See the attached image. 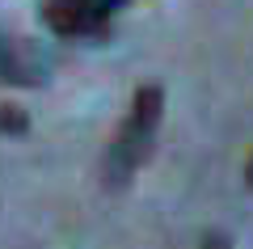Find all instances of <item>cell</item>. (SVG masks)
I'll list each match as a JSON object with an SVG mask.
<instances>
[{
	"instance_id": "1",
	"label": "cell",
	"mask_w": 253,
	"mask_h": 249,
	"mask_svg": "<svg viewBox=\"0 0 253 249\" xmlns=\"http://www.w3.org/2000/svg\"><path fill=\"white\" fill-rule=\"evenodd\" d=\"M161 114H165V89L161 85H139L135 98H131V118L118 127V135L106 148V160H101L106 186H126V182L135 178V169L152 152Z\"/></svg>"
},
{
	"instance_id": "2",
	"label": "cell",
	"mask_w": 253,
	"mask_h": 249,
	"mask_svg": "<svg viewBox=\"0 0 253 249\" xmlns=\"http://www.w3.org/2000/svg\"><path fill=\"white\" fill-rule=\"evenodd\" d=\"M126 4L131 0H46L42 21L59 38H101L114 21V13Z\"/></svg>"
},
{
	"instance_id": "3",
	"label": "cell",
	"mask_w": 253,
	"mask_h": 249,
	"mask_svg": "<svg viewBox=\"0 0 253 249\" xmlns=\"http://www.w3.org/2000/svg\"><path fill=\"white\" fill-rule=\"evenodd\" d=\"M34 72L26 68V63L17 59V51H13V43L4 34H0V85H34Z\"/></svg>"
},
{
	"instance_id": "4",
	"label": "cell",
	"mask_w": 253,
	"mask_h": 249,
	"mask_svg": "<svg viewBox=\"0 0 253 249\" xmlns=\"http://www.w3.org/2000/svg\"><path fill=\"white\" fill-rule=\"evenodd\" d=\"M0 131L4 135H26L30 131V114L21 106H0Z\"/></svg>"
},
{
	"instance_id": "5",
	"label": "cell",
	"mask_w": 253,
	"mask_h": 249,
	"mask_svg": "<svg viewBox=\"0 0 253 249\" xmlns=\"http://www.w3.org/2000/svg\"><path fill=\"white\" fill-rule=\"evenodd\" d=\"M199 249H232V241L224 237V232H207V237H203V245Z\"/></svg>"
},
{
	"instance_id": "6",
	"label": "cell",
	"mask_w": 253,
	"mask_h": 249,
	"mask_svg": "<svg viewBox=\"0 0 253 249\" xmlns=\"http://www.w3.org/2000/svg\"><path fill=\"white\" fill-rule=\"evenodd\" d=\"M245 182H249V186H253V156L245 160Z\"/></svg>"
}]
</instances>
